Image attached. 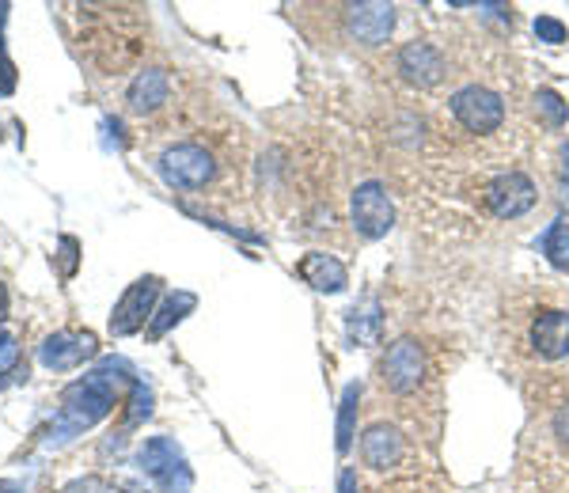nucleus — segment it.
<instances>
[{"label": "nucleus", "mask_w": 569, "mask_h": 493, "mask_svg": "<svg viewBox=\"0 0 569 493\" xmlns=\"http://www.w3.org/2000/svg\"><path fill=\"white\" fill-rule=\"evenodd\" d=\"M133 383H137L133 369L126 361H103L99 369H91L84 380L69 383V388L61 391L58 417H53V425L46 429V444L58 449V444L80 436L84 429L99 425L110 410H114L118 395H122L126 388H133Z\"/></svg>", "instance_id": "nucleus-1"}, {"label": "nucleus", "mask_w": 569, "mask_h": 493, "mask_svg": "<svg viewBox=\"0 0 569 493\" xmlns=\"http://www.w3.org/2000/svg\"><path fill=\"white\" fill-rule=\"evenodd\" d=\"M137 467H141L160 490L168 493H187L194 474L187 467V455L171 436H149V441L137 449Z\"/></svg>", "instance_id": "nucleus-2"}, {"label": "nucleus", "mask_w": 569, "mask_h": 493, "mask_svg": "<svg viewBox=\"0 0 569 493\" xmlns=\"http://www.w3.org/2000/svg\"><path fill=\"white\" fill-rule=\"evenodd\" d=\"M217 175L213 152L201 149V144H171L160 157V179L168 182L171 190H201L209 187Z\"/></svg>", "instance_id": "nucleus-3"}, {"label": "nucleus", "mask_w": 569, "mask_h": 493, "mask_svg": "<svg viewBox=\"0 0 569 493\" xmlns=\"http://www.w3.org/2000/svg\"><path fill=\"white\" fill-rule=\"evenodd\" d=\"M452 114L467 133H498L505 122V99L482 84H467L452 95Z\"/></svg>", "instance_id": "nucleus-4"}, {"label": "nucleus", "mask_w": 569, "mask_h": 493, "mask_svg": "<svg viewBox=\"0 0 569 493\" xmlns=\"http://www.w3.org/2000/svg\"><path fill=\"white\" fill-rule=\"evenodd\" d=\"M536 198H539V190L525 171H505V175L486 182V190H482V202L498 221H517V217H525L528 209L536 205Z\"/></svg>", "instance_id": "nucleus-5"}, {"label": "nucleus", "mask_w": 569, "mask_h": 493, "mask_svg": "<svg viewBox=\"0 0 569 493\" xmlns=\"http://www.w3.org/2000/svg\"><path fill=\"white\" fill-rule=\"evenodd\" d=\"M353 228L365 235V240H383V235L395 228V205H391V194L383 182H361V187L353 190Z\"/></svg>", "instance_id": "nucleus-6"}, {"label": "nucleus", "mask_w": 569, "mask_h": 493, "mask_svg": "<svg viewBox=\"0 0 569 493\" xmlns=\"http://www.w3.org/2000/svg\"><path fill=\"white\" fill-rule=\"evenodd\" d=\"M380 376L395 395L418 391V383L426 380V350L418 345V338H395L388 353H383Z\"/></svg>", "instance_id": "nucleus-7"}, {"label": "nucleus", "mask_w": 569, "mask_h": 493, "mask_svg": "<svg viewBox=\"0 0 569 493\" xmlns=\"http://www.w3.org/2000/svg\"><path fill=\"white\" fill-rule=\"evenodd\" d=\"M342 20H346V34L357 42V46H383L391 39L395 16L391 4H380V0H365V4H346L342 8Z\"/></svg>", "instance_id": "nucleus-8"}, {"label": "nucleus", "mask_w": 569, "mask_h": 493, "mask_svg": "<svg viewBox=\"0 0 569 493\" xmlns=\"http://www.w3.org/2000/svg\"><path fill=\"white\" fill-rule=\"evenodd\" d=\"M156 296H160V278H141L126 289V296L114 304V315H110V334L130 338L141 331L144 323L152 319Z\"/></svg>", "instance_id": "nucleus-9"}, {"label": "nucleus", "mask_w": 569, "mask_h": 493, "mask_svg": "<svg viewBox=\"0 0 569 493\" xmlns=\"http://www.w3.org/2000/svg\"><path fill=\"white\" fill-rule=\"evenodd\" d=\"M99 353V338L91 331H58L39 345V361L50 372H69L80 369L84 361H91Z\"/></svg>", "instance_id": "nucleus-10"}, {"label": "nucleus", "mask_w": 569, "mask_h": 493, "mask_svg": "<svg viewBox=\"0 0 569 493\" xmlns=\"http://www.w3.org/2000/svg\"><path fill=\"white\" fill-rule=\"evenodd\" d=\"M395 69H399V77L415 88H437L448 72L445 53H440L433 42H421V39L402 46L399 58H395Z\"/></svg>", "instance_id": "nucleus-11"}, {"label": "nucleus", "mask_w": 569, "mask_h": 493, "mask_svg": "<svg viewBox=\"0 0 569 493\" xmlns=\"http://www.w3.org/2000/svg\"><path fill=\"white\" fill-rule=\"evenodd\" d=\"M531 350L543 361L569 358V312H562V308L539 312V319L531 323Z\"/></svg>", "instance_id": "nucleus-12"}, {"label": "nucleus", "mask_w": 569, "mask_h": 493, "mask_svg": "<svg viewBox=\"0 0 569 493\" xmlns=\"http://www.w3.org/2000/svg\"><path fill=\"white\" fill-rule=\"evenodd\" d=\"M361 460L372 471H391L402 460V433L388 422H376L361 436Z\"/></svg>", "instance_id": "nucleus-13"}, {"label": "nucleus", "mask_w": 569, "mask_h": 493, "mask_svg": "<svg viewBox=\"0 0 569 493\" xmlns=\"http://www.w3.org/2000/svg\"><path fill=\"white\" fill-rule=\"evenodd\" d=\"M297 273L308 281L316 292H342L350 285V270L327 251H308L305 259L297 262Z\"/></svg>", "instance_id": "nucleus-14"}, {"label": "nucleus", "mask_w": 569, "mask_h": 493, "mask_svg": "<svg viewBox=\"0 0 569 493\" xmlns=\"http://www.w3.org/2000/svg\"><path fill=\"white\" fill-rule=\"evenodd\" d=\"M168 95H171L168 72H163V69H144V72H137V77H133L130 91H126V103H130L133 114H152V111H160V107L168 103Z\"/></svg>", "instance_id": "nucleus-15"}, {"label": "nucleus", "mask_w": 569, "mask_h": 493, "mask_svg": "<svg viewBox=\"0 0 569 493\" xmlns=\"http://www.w3.org/2000/svg\"><path fill=\"white\" fill-rule=\"evenodd\" d=\"M194 304H198L194 292H171V296L160 304V312H152V319H149V338H163L171 326H179L182 319L194 312Z\"/></svg>", "instance_id": "nucleus-16"}, {"label": "nucleus", "mask_w": 569, "mask_h": 493, "mask_svg": "<svg viewBox=\"0 0 569 493\" xmlns=\"http://www.w3.org/2000/svg\"><path fill=\"white\" fill-rule=\"evenodd\" d=\"M357 406H361V383H346L342 391V403H338V452H350L353 449V436H357Z\"/></svg>", "instance_id": "nucleus-17"}, {"label": "nucleus", "mask_w": 569, "mask_h": 493, "mask_svg": "<svg viewBox=\"0 0 569 493\" xmlns=\"http://www.w3.org/2000/svg\"><path fill=\"white\" fill-rule=\"evenodd\" d=\"M350 338H357V342H376L380 338V326H383V308H380V300H365L361 308H353L350 312Z\"/></svg>", "instance_id": "nucleus-18"}, {"label": "nucleus", "mask_w": 569, "mask_h": 493, "mask_svg": "<svg viewBox=\"0 0 569 493\" xmlns=\"http://www.w3.org/2000/svg\"><path fill=\"white\" fill-rule=\"evenodd\" d=\"M539 247H543V254H547V262L555 270H569V221L566 217H558L555 224L543 232V240H539Z\"/></svg>", "instance_id": "nucleus-19"}, {"label": "nucleus", "mask_w": 569, "mask_h": 493, "mask_svg": "<svg viewBox=\"0 0 569 493\" xmlns=\"http://www.w3.org/2000/svg\"><path fill=\"white\" fill-rule=\"evenodd\" d=\"M536 111L550 125V130H562L566 118H569V103H566L562 95H558L555 88H539L536 91Z\"/></svg>", "instance_id": "nucleus-20"}, {"label": "nucleus", "mask_w": 569, "mask_h": 493, "mask_svg": "<svg viewBox=\"0 0 569 493\" xmlns=\"http://www.w3.org/2000/svg\"><path fill=\"white\" fill-rule=\"evenodd\" d=\"M152 414V391L141 380L130 388V410H126V425H141Z\"/></svg>", "instance_id": "nucleus-21"}, {"label": "nucleus", "mask_w": 569, "mask_h": 493, "mask_svg": "<svg viewBox=\"0 0 569 493\" xmlns=\"http://www.w3.org/2000/svg\"><path fill=\"white\" fill-rule=\"evenodd\" d=\"M4 20H8V4H0V95H12L16 91V66L4 50Z\"/></svg>", "instance_id": "nucleus-22"}, {"label": "nucleus", "mask_w": 569, "mask_h": 493, "mask_svg": "<svg viewBox=\"0 0 569 493\" xmlns=\"http://www.w3.org/2000/svg\"><path fill=\"white\" fill-rule=\"evenodd\" d=\"M16 364H20V342H16V334L0 331V376L16 372Z\"/></svg>", "instance_id": "nucleus-23"}, {"label": "nucleus", "mask_w": 569, "mask_h": 493, "mask_svg": "<svg viewBox=\"0 0 569 493\" xmlns=\"http://www.w3.org/2000/svg\"><path fill=\"white\" fill-rule=\"evenodd\" d=\"M536 34H539V42L558 46V42H566V23L555 20V16H539V20H536Z\"/></svg>", "instance_id": "nucleus-24"}, {"label": "nucleus", "mask_w": 569, "mask_h": 493, "mask_svg": "<svg viewBox=\"0 0 569 493\" xmlns=\"http://www.w3.org/2000/svg\"><path fill=\"white\" fill-rule=\"evenodd\" d=\"M58 251H61V278H72V273H77V262H80V243L72 240V235H61Z\"/></svg>", "instance_id": "nucleus-25"}, {"label": "nucleus", "mask_w": 569, "mask_h": 493, "mask_svg": "<svg viewBox=\"0 0 569 493\" xmlns=\"http://www.w3.org/2000/svg\"><path fill=\"white\" fill-rule=\"evenodd\" d=\"M61 493H114V490H110L103 479H77V482H69Z\"/></svg>", "instance_id": "nucleus-26"}, {"label": "nucleus", "mask_w": 569, "mask_h": 493, "mask_svg": "<svg viewBox=\"0 0 569 493\" xmlns=\"http://www.w3.org/2000/svg\"><path fill=\"white\" fill-rule=\"evenodd\" d=\"M555 436L569 449V403H562L555 410Z\"/></svg>", "instance_id": "nucleus-27"}, {"label": "nucleus", "mask_w": 569, "mask_h": 493, "mask_svg": "<svg viewBox=\"0 0 569 493\" xmlns=\"http://www.w3.org/2000/svg\"><path fill=\"white\" fill-rule=\"evenodd\" d=\"M338 493H357V474L350 467H342V474H338Z\"/></svg>", "instance_id": "nucleus-28"}, {"label": "nucleus", "mask_w": 569, "mask_h": 493, "mask_svg": "<svg viewBox=\"0 0 569 493\" xmlns=\"http://www.w3.org/2000/svg\"><path fill=\"white\" fill-rule=\"evenodd\" d=\"M0 493H20V482H12V479H0Z\"/></svg>", "instance_id": "nucleus-29"}, {"label": "nucleus", "mask_w": 569, "mask_h": 493, "mask_svg": "<svg viewBox=\"0 0 569 493\" xmlns=\"http://www.w3.org/2000/svg\"><path fill=\"white\" fill-rule=\"evenodd\" d=\"M4 315H8V289L0 285V319H4Z\"/></svg>", "instance_id": "nucleus-30"}]
</instances>
